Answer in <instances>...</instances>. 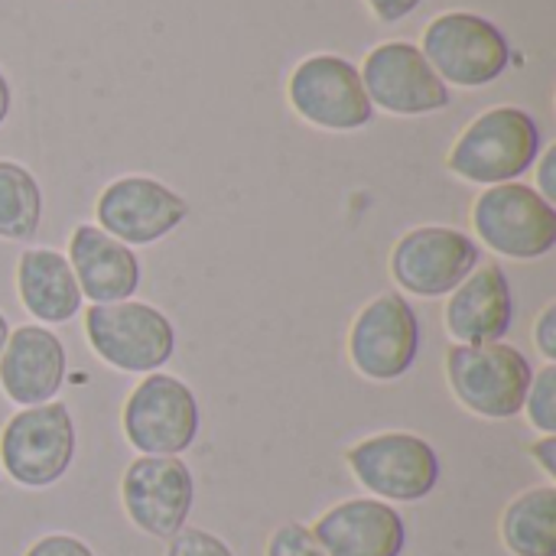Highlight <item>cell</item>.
Returning <instances> with one entry per match:
<instances>
[{"mask_svg":"<svg viewBox=\"0 0 556 556\" xmlns=\"http://www.w3.org/2000/svg\"><path fill=\"white\" fill-rule=\"evenodd\" d=\"M541 124L525 108H492L479 114L453 143L446 166L476 186H502L525 176L541 156Z\"/></svg>","mask_w":556,"mask_h":556,"instance_id":"obj_1","label":"cell"},{"mask_svg":"<svg viewBox=\"0 0 556 556\" xmlns=\"http://www.w3.org/2000/svg\"><path fill=\"white\" fill-rule=\"evenodd\" d=\"M534 368L508 342L453 345L446 352V381L453 397L476 417L508 420L525 410Z\"/></svg>","mask_w":556,"mask_h":556,"instance_id":"obj_2","label":"cell"},{"mask_svg":"<svg viewBox=\"0 0 556 556\" xmlns=\"http://www.w3.org/2000/svg\"><path fill=\"white\" fill-rule=\"evenodd\" d=\"M85 336L94 355L127 375H153L176 352V329L150 303H91L85 313Z\"/></svg>","mask_w":556,"mask_h":556,"instance_id":"obj_3","label":"cell"},{"mask_svg":"<svg viewBox=\"0 0 556 556\" xmlns=\"http://www.w3.org/2000/svg\"><path fill=\"white\" fill-rule=\"evenodd\" d=\"M424 59L433 72L456 88H482L505 75L511 62V46L505 33L469 10L440 13L424 29Z\"/></svg>","mask_w":556,"mask_h":556,"instance_id":"obj_4","label":"cell"},{"mask_svg":"<svg viewBox=\"0 0 556 556\" xmlns=\"http://www.w3.org/2000/svg\"><path fill=\"white\" fill-rule=\"evenodd\" d=\"M472 228L508 261H541L556 248V208L534 186H489L472 205Z\"/></svg>","mask_w":556,"mask_h":556,"instance_id":"obj_5","label":"cell"},{"mask_svg":"<svg viewBox=\"0 0 556 556\" xmlns=\"http://www.w3.org/2000/svg\"><path fill=\"white\" fill-rule=\"evenodd\" d=\"M75 459V420L65 404L49 401L13 414L0 433V463L23 489L55 485Z\"/></svg>","mask_w":556,"mask_h":556,"instance_id":"obj_6","label":"cell"},{"mask_svg":"<svg viewBox=\"0 0 556 556\" xmlns=\"http://www.w3.org/2000/svg\"><path fill=\"white\" fill-rule=\"evenodd\" d=\"M121 427L140 456H179L195 443L202 414L186 381L153 371L124 401Z\"/></svg>","mask_w":556,"mask_h":556,"instance_id":"obj_7","label":"cell"},{"mask_svg":"<svg viewBox=\"0 0 556 556\" xmlns=\"http://www.w3.org/2000/svg\"><path fill=\"white\" fill-rule=\"evenodd\" d=\"M355 482L381 502H424L440 482V456L417 433H375L345 453Z\"/></svg>","mask_w":556,"mask_h":556,"instance_id":"obj_8","label":"cell"},{"mask_svg":"<svg viewBox=\"0 0 556 556\" xmlns=\"http://www.w3.org/2000/svg\"><path fill=\"white\" fill-rule=\"evenodd\" d=\"M482 261V248L472 235L446 225H420L394 244L391 277L404 293L440 300L450 296Z\"/></svg>","mask_w":556,"mask_h":556,"instance_id":"obj_9","label":"cell"},{"mask_svg":"<svg viewBox=\"0 0 556 556\" xmlns=\"http://www.w3.org/2000/svg\"><path fill=\"white\" fill-rule=\"evenodd\" d=\"M420 355V319L401 293H381L362 306L349 329V358L368 381L404 378Z\"/></svg>","mask_w":556,"mask_h":556,"instance_id":"obj_10","label":"cell"},{"mask_svg":"<svg viewBox=\"0 0 556 556\" xmlns=\"http://www.w3.org/2000/svg\"><path fill=\"white\" fill-rule=\"evenodd\" d=\"M293 111L323 130H358L375 117V104L362 85L358 68L332 52L303 59L287 85Z\"/></svg>","mask_w":556,"mask_h":556,"instance_id":"obj_11","label":"cell"},{"mask_svg":"<svg viewBox=\"0 0 556 556\" xmlns=\"http://www.w3.org/2000/svg\"><path fill=\"white\" fill-rule=\"evenodd\" d=\"M121 502L137 531L169 541L186 528L195 505L192 469L179 456H137L124 469Z\"/></svg>","mask_w":556,"mask_h":556,"instance_id":"obj_12","label":"cell"},{"mask_svg":"<svg viewBox=\"0 0 556 556\" xmlns=\"http://www.w3.org/2000/svg\"><path fill=\"white\" fill-rule=\"evenodd\" d=\"M368 101L388 114L420 117L450 108V85L433 72L414 42H381L358 68Z\"/></svg>","mask_w":556,"mask_h":556,"instance_id":"obj_13","label":"cell"},{"mask_svg":"<svg viewBox=\"0 0 556 556\" xmlns=\"http://www.w3.org/2000/svg\"><path fill=\"white\" fill-rule=\"evenodd\" d=\"M189 215V202L150 176H121L98 195V228L127 248H147L173 235Z\"/></svg>","mask_w":556,"mask_h":556,"instance_id":"obj_14","label":"cell"},{"mask_svg":"<svg viewBox=\"0 0 556 556\" xmlns=\"http://www.w3.org/2000/svg\"><path fill=\"white\" fill-rule=\"evenodd\" d=\"M309 531L326 556H401L407 547L401 511L381 498L339 502Z\"/></svg>","mask_w":556,"mask_h":556,"instance_id":"obj_15","label":"cell"},{"mask_svg":"<svg viewBox=\"0 0 556 556\" xmlns=\"http://www.w3.org/2000/svg\"><path fill=\"white\" fill-rule=\"evenodd\" d=\"M446 332L456 345L502 342L515 323L511 280L502 264H479L453 293L443 309Z\"/></svg>","mask_w":556,"mask_h":556,"instance_id":"obj_16","label":"cell"},{"mask_svg":"<svg viewBox=\"0 0 556 556\" xmlns=\"http://www.w3.org/2000/svg\"><path fill=\"white\" fill-rule=\"evenodd\" d=\"M65 345L55 332L29 323L10 332L0 352V388L20 407L49 404L65 381Z\"/></svg>","mask_w":556,"mask_h":556,"instance_id":"obj_17","label":"cell"},{"mask_svg":"<svg viewBox=\"0 0 556 556\" xmlns=\"http://www.w3.org/2000/svg\"><path fill=\"white\" fill-rule=\"evenodd\" d=\"M68 264L81 296L91 303H124L140 287V257L98 225H78L68 238Z\"/></svg>","mask_w":556,"mask_h":556,"instance_id":"obj_18","label":"cell"},{"mask_svg":"<svg viewBox=\"0 0 556 556\" xmlns=\"http://www.w3.org/2000/svg\"><path fill=\"white\" fill-rule=\"evenodd\" d=\"M16 293L39 323H72L81 313V290L68 257L52 248H26L16 261Z\"/></svg>","mask_w":556,"mask_h":556,"instance_id":"obj_19","label":"cell"},{"mask_svg":"<svg viewBox=\"0 0 556 556\" xmlns=\"http://www.w3.org/2000/svg\"><path fill=\"white\" fill-rule=\"evenodd\" d=\"M502 541L515 556H556V489L521 492L502 515Z\"/></svg>","mask_w":556,"mask_h":556,"instance_id":"obj_20","label":"cell"},{"mask_svg":"<svg viewBox=\"0 0 556 556\" xmlns=\"http://www.w3.org/2000/svg\"><path fill=\"white\" fill-rule=\"evenodd\" d=\"M42 222V189L36 176L10 160H0V238L29 241Z\"/></svg>","mask_w":556,"mask_h":556,"instance_id":"obj_21","label":"cell"},{"mask_svg":"<svg viewBox=\"0 0 556 556\" xmlns=\"http://www.w3.org/2000/svg\"><path fill=\"white\" fill-rule=\"evenodd\" d=\"M528 424L544 437H556V365H544L534 371L528 397H525Z\"/></svg>","mask_w":556,"mask_h":556,"instance_id":"obj_22","label":"cell"},{"mask_svg":"<svg viewBox=\"0 0 556 556\" xmlns=\"http://www.w3.org/2000/svg\"><path fill=\"white\" fill-rule=\"evenodd\" d=\"M267 556H326L323 547L316 544L313 531L306 525H296V521H287L280 525L270 541H267Z\"/></svg>","mask_w":556,"mask_h":556,"instance_id":"obj_23","label":"cell"},{"mask_svg":"<svg viewBox=\"0 0 556 556\" xmlns=\"http://www.w3.org/2000/svg\"><path fill=\"white\" fill-rule=\"evenodd\" d=\"M166 556H235V554H231V547H228L222 538H215V534H208V531H202V528H182L179 534H173V538H169Z\"/></svg>","mask_w":556,"mask_h":556,"instance_id":"obj_24","label":"cell"},{"mask_svg":"<svg viewBox=\"0 0 556 556\" xmlns=\"http://www.w3.org/2000/svg\"><path fill=\"white\" fill-rule=\"evenodd\" d=\"M26 556H94L91 554V547L85 544V541H78V538H72V534H46V538H39Z\"/></svg>","mask_w":556,"mask_h":556,"instance_id":"obj_25","label":"cell"},{"mask_svg":"<svg viewBox=\"0 0 556 556\" xmlns=\"http://www.w3.org/2000/svg\"><path fill=\"white\" fill-rule=\"evenodd\" d=\"M534 342L547 365H556V303H547L534 323Z\"/></svg>","mask_w":556,"mask_h":556,"instance_id":"obj_26","label":"cell"},{"mask_svg":"<svg viewBox=\"0 0 556 556\" xmlns=\"http://www.w3.org/2000/svg\"><path fill=\"white\" fill-rule=\"evenodd\" d=\"M424 0H368L371 13L384 23H401L404 16H410Z\"/></svg>","mask_w":556,"mask_h":556,"instance_id":"obj_27","label":"cell"},{"mask_svg":"<svg viewBox=\"0 0 556 556\" xmlns=\"http://www.w3.org/2000/svg\"><path fill=\"white\" fill-rule=\"evenodd\" d=\"M541 160V166H538V192L547 199V202H554L556 199V179H554V166H556V147H551L544 156H538Z\"/></svg>","mask_w":556,"mask_h":556,"instance_id":"obj_28","label":"cell"},{"mask_svg":"<svg viewBox=\"0 0 556 556\" xmlns=\"http://www.w3.org/2000/svg\"><path fill=\"white\" fill-rule=\"evenodd\" d=\"M531 456L538 459V466L544 469V476L554 482L556 479V437H544L541 443L531 446Z\"/></svg>","mask_w":556,"mask_h":556,"instance_id":"obj_29","label":"cell"},{"mask_svg":"<svg viewBox=\"0 0 556 556\" xmlns=\"http://www.w3.org/2000/svg\"><path fill=\"white\" fill-rule=\"evenodd\" d=\"M10 101H13L10 81H7V75L0 72V127H3V121H7V114H10Z\"/></svg>","mask_w":556,"mask_h":556,"instance_id":"obj_30","label":"cell"},{"mask_svg":"<svg viewBox=\"0 0 556 556\" xmlns=\"http://www.w3.org/2000/svg\"><path fill=\"white\" fill-rule=\"evenodd\" d=\"M7 339H10V323H7V316L0 313V352H3V345H7Z\"/></svg>","mask_w":556,"mask_h":556,"instance_id":"obj_31","label":"cell"}]
</instances>
